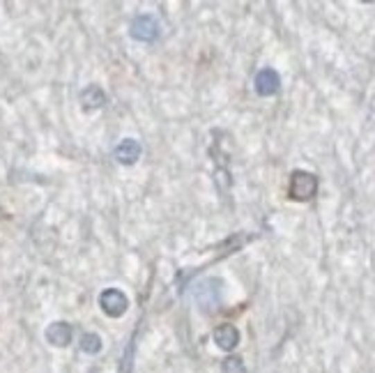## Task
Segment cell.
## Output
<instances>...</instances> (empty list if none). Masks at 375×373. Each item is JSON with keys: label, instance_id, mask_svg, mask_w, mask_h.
<instances>
[{"label": "cell", "instance_id": "1", "mask_svg": "<svg viewBox=\"0 0 375 373\" xmlns=\"http://www.w3.org/2000/svg\"><path fill=\"white\" fill-rule=\"evenodd\" d=\"M315 191H318V177L313 173H308V171H293L288 196L293 200L304 203V200H311L315 196Z\"/></svg>", "mask_w": 375, "mask_h": 373}, {"label": "cell", "instance_id": "2", "mask_svg": "<svg viewBox=\"0 0 375 373\" xmlns=\"http://www.w3.org/2000/svg\"><path fill=\"white\" fill-rule=\"evenodd\" d=\"M99 306H102V311L106 315H111V318H120V315L127 311L129 300L125 293L118 288H106L102 295H99Z\"/></svg>", "mask_w": 375, "mask_h": 373}, {"label": "cell", "instance_id": "3", "mask_svg": "<svg viewBox=\"0 0 375 373\" xmlns=\"http://www.w3.org/2000/svg\"><path fill=\"white\" fill-rule=\"evenodd\" d=\"M129 35L136 40V42H155L157 35H159V24H157L155 17L150 14H141L132 21L129 26Z\"/></svg>", "mask_w": 375, "mask_h": 373}, {"label": "cell", "instance_id": "4", "mask_svg": "<svg viewBox=\"0 0 375 373\" xmlns=\"http://www.w3.org/2000/svg\"><path fill=\"white\" fill-rule=\"evenodd\" d=\"M256 92L261 97H272V95H277L279 88H281V76H279V71L277 69H272V67H265L261 69L256 74Z\"/></svg>", "mask_w": 375, "mask_h": 373}, {"label": "cell", "instance_id": "5", "mask_svg": "<svg viewBox=\"0 0 375 373\" xmlns=\"http://www.w3.org/2000/svg\"><path fill=\"white\" fill-rule=\"evenodd\" d=\"M71 334H74V332H71V325H69V322H62V320L51 322V325L46 327V341L51 343V346H55V348L69 346Z\"/></svg>", "mask_w": 375, "mask_h": 373}, {"label": "cell", "instance_id": "6", "mask_svg": "<svg viewBox=\"0 0 375 373\" xmlns=\"http://www.w3.org/2000/svg\"><path fill=\"white\" fill-rule=\"evenodd\" d=\"M113 157L118 159L120 164H125V166H132V164L139 162L141 157V143L134 141V139H125L118 143V148L113 150Z\"/></svg>", "mask_w": 375, "mask_h": 373}, {"label": "cell", "instance_id": "7", "mask_svg": "<svg viewBox=\"0 0 375 373\" xmlns=\"http://www.w3.org/2000/svg\"><path fill=\"white\" fill-rule=\"evenodd\" d=\"M214 343L219 346L221 350H226V353H230L233 348H237V343H240V329H237L235 325H219L214 329Z\"/></svg>", "mask_w": 375, "mask_h": 373}, {"label": "cell", "instance_id": "8", "mask_svg": "<svg viewBox=\"0 0 375 373\" xmlns=\"http://www.w3.org/2000/svg\"><path fill=\"white\" fill-rule=\"evenodd\" d=\"M104 104H106V95L99 85H88V88L81 92L83 111H97V109H102Z\"/></svg>", "mask_w": 375, "mask_h": 373}, {"label": "cell", "instance_id": "9", "mask_svg": "<svg viewBox=\"0 0 375 373\" xmlns=\"http://www.w3.org/2000/svg\"><path fill=\"white\" fill-rule=\"evenodd\" d=\"M81 350L88 355H97L99 350H102V339H99V334L95 332H88L81 336Z\"/></svg>", "mask_w": 375, "mask_h": 373}, {"label": "cell", "instance_id": "10", "mask_svg": "<svg viewBox=\"0 0 375 373\" xmlns=\"http://www.w3.org/2000/svg\"><path fill=\"white\" fill-rule=\"evenodd\" d=\"M221 371H223V373H247L242 357H237V355L226 357V360H223V364H221Z\"/></svg>", "mask_w": 375, "mask_h": 373}]
</instances>
